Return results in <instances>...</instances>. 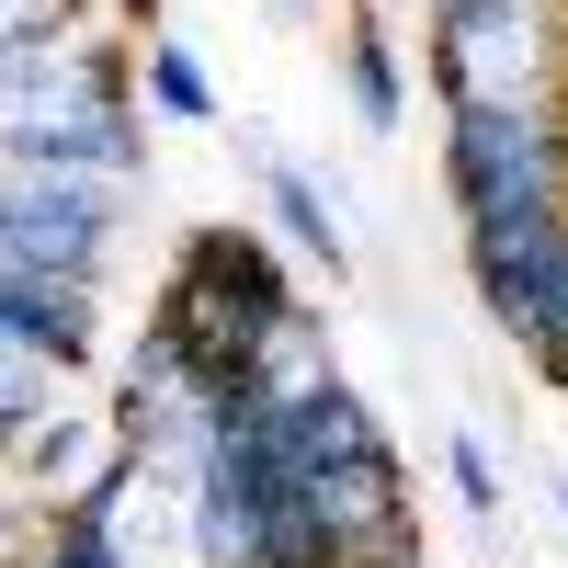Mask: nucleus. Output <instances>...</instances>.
<instances>
[{
	"label": "nucleus",
	"mask_w": 568,
	"mask_h": 568,
	"mask_svg": "<svg viewBox=\"0 0 568 568\" xmlns=\"http://www.w3.org/2000/svg\"><path fill=\"white\" fill-rule=\"evenodd\" d=\"M160 103H171V114H216V103H205V69L182 58V45H160Z\"/></svg>",
	"instance_id": "obj_10"
},
{
	"label": "nucleus",
	"mask_w": 568,
	"mask_h": 568,
	"mask_svg": "<svg viewBox=\"0 0 568 568\" xmlns=\"http://www.w3.org/2000/svg\"><path fill=\"white\" fill-rule=\"evenodd\" d=\"M34 375H45V364H34L23 342H0V444H12V433H23V420L45 409V387H34Z\"/></svg>",
	"instance_id": "obj_7"
},
{
	"label": "nucleus",
	"mask_w": 568,
	"mask_h": 568,
	"mask_svg": "<svg viewBox=\"0 0 568 568\" xmlns=\"http://www.w3.org/2000/svg\"><path fill=\"white\" fill-rule=\"evenodd\" d=\"M273 205H284V227H296V240H307L318 262H342V227H329V216H318V194H307V182H296V171H273Z\"/></svg>",
	"instance_id": "obj_8"
},
{
	"label": "nucleus",
	"mask_w": 568,
	"mask_h": 568,
	"mask_svg": "<svg viewBox=\"0 0 568 568\" xmlns=\"http://www.w3.org/2000/svg\"><path fill=\"white\" fill-rule=\"evenodd\" d=\"M284 329V273L273 251L251 240V227H205L194 251H182V284H171V342L182 364L216 387H240V375H262V342Z\"/></svg>",
	"instance_id": "obj_1"
},
{
	"label": "nucleus",
	"mask_w": 568,
	"mask_h": 568,
	"mask_svg": "<svg viewBox=\"0 0 568 568\" xmlns=\"http://www.w3.org/2000/svg\"><path fill=\"white\" fill-rule=\"evenodd\" d=\"M557 262H568V227L557 216H511V227H478V284L511 329H546L557 307Z\"/></svg>",
	"instance_id": "obj_4"
},
{
	"label": "nucleus",
	"mask_w": 568,
	"mask_h": 568,
	"mask_svg": "<svg viewBox=\"0 0 568 568\" xmlns=\"http://www.w3.org/2000/svg\"><path fill=\"white\" fill-rule=\"evenodd\" d=\"M353 80H364V114L387 125V114H398V69H387V45H375V34H353Z\"/></svg>",
	"instance_id": "obj_9"
},
{
	"label": "nucleus",
	"mask_w": 568,
	"mask_h": 568,
	"mask_svg": "<svg viewBox=\"0 0 568 568\" xmlns=\"http://www.w3.org/2000/svg\"><path fill=\"white\" fill-rule=\"evenodd\" d=\"M91 251H103V205H91L80 182H23V194H0V273L80 284Z\"/></svg>",
	"instance_id": "obj_3"
},
{
	"label": "nucleus",
	"mask_w": 568,
	"mask_h": 568,
	"mask_svg": "<svg viewBox=\"0 0 568 568\" xmlns=\"http://www.w3.org/2000/svg\"><path fill=\"white\" fill-rule=\"evenodd\" d=\"M455 194L478 227L557 216V125L500 91H455Z\"/></svg>",
	"instance_id": "obj_2"
},
{
	"label": "nucleus",
	"mask_w": 568,
	"mask_h": 568,
	"mask_svg": "<svg viewBox=\"0 0 568 568\" xmlns=\"http://www.w3.org/2000/svg\"><path fill=\"white\" fill-rule=\"evenodd\" d=\"M114 489H125V466H114V478H91V500L69 511V535H58V557H45V568H114V546H103V524H114Z\"/></svg>",
	"instance_id": "obj_6"
},
{
	"label": "nucleus",
	"mask_w": 568,
	"mask_h": 568,
	"mask_svg": "<svg viewBox=\"0 0 568 568\" xmlns=\"http://www.w3.org/2000/svg\"><path fill=\"white\" fill-rule=\"evenodd\" d=\"M0 342H23L34 364H80L91 353V307L58 273H0Z\"/></svg>",
	"instance_id": "obj_5"
}]
</instances>
